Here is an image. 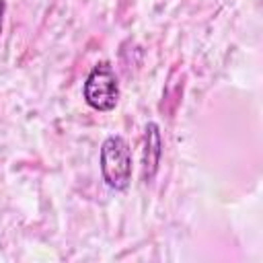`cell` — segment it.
Segmentation results:
<instances>
[{"label": "cell", "mask_w": 263, "mask_h": 263, "mask_svg": "<svg viewBox=\"0 0 263 263\" xmlns=\"http://www.w3.org/2000/svg\"><path fill=\"white\" fill-rule=\"evenodd\" d=\"M101 175L103 181L115 189H127L132 181V150L121 136H109L101 146Z\"/></svg>", "instance_id": "1"}, {"label": "cell", "mask_w": 263, "mask_h": 263, "mask_svg": "<svg viewBox=\"0 0 263 263\" xmlns=\"http://www.w3.org/2000/svg\"><path fill=\"white\" fill-rule=\"evenodd\" d=\"M84 101L95 111H111L119 101V82L109 62L97 64L84 82Z\"/></svg>", "instance_id": "2"}, {"label": "cell", "mask_w": 263, "mask_h": 263, "mask_svg": "<svg viewBox=\"0 0 263 263\" xmlns=\"http://www.w3.org/2000/svg\"><path fill=\"white\" fill-rule=\"evenodd\" d=\"M162 156V138L156 123L146 125V142H144V158H142V179L150 183L158 171V162Z\"/></svg>", "instance_id": "3"}, {"label": "cell", "mask_w": 263, "mask_h": 263, "mask_svg": "<svg viewBox=\"0 0 263 263\" xmlns=\"http://www.w3.org/2000/svg\"><path fill=\"white\" fill-rule=\"evenodd\" d=\"M2 16H4V0H0V33H2Z\"/></svg>", "instance_id": "4"}]
</instances>
